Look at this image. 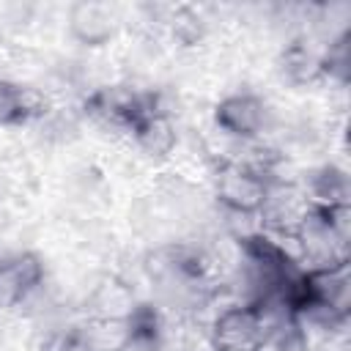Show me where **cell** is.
Masks as SVG:
<instances>
[{"mask_svg": "<svg viewBox=\"0 0 351 351\" xmlns=\"http://www.w3.org/2000/svg\"><path fill=\"white\" fill-rule=\"evenodd\" d=\"M38 277H41V269L30 255L3 261L0 263V302H5V304L16 302L36 285Z\"/></svg>", "mask_w": 351, "mask_h": 351, "instance_id": "obj_4", "label": "cell"}, {"mask_svg": "<svg viewBox=\"0 0 351 351\" xmlns=\"http://www.w3.org/2000/svg\"><path fill=\"white\" fill-rule=\"evenodd\" d=\"M258 351H304V337L299 329H282L277 335H266Z\"/></svg>", "mask_w": 351, "mask_h": 351, "instance_id": "obj_7", "label": "cell"}, {"mask_svg": "<svg viewBox=\"0 0 351 351\" xmlns=\"http://www.w3.org/2000/svg\"><path fill=\"white\" fill-rule=\"evenodd\" d=\"M71 27H74V33H77L80 38H85V41L93 44V41H101V38L110 36L112 22H110V14H107L101 5H96V3H82V5H77L74 14H71Z\"/></svg>", "mask_w": 351, "mask_h": 351, "instance_id": "obj_5", "label": "cell"}, {"mask_svg": "<svg viewBox=\"0 0 351 351\" xmlns=\"http://www.w3.org/2000/svg\"><path fill=\"white\" fill-rule=\"evenodd\" d=\"M263 184L252 176V173H244V170H228L222 173L219 178V197L233 206V208H241V211H252L263 203Z\"/></svg>", "mask_w": 351, "mask_h": 351, "instance_id": "obj_2", "label": "cell"}, {"mask_svg": "<svg viewBox=\"0 0 351 351\" xmlns=\"http://www.w3.org/2000/svg\"><path fill=\"white\" fill-rule=\"evenodd\" d=\"M217 121L233 134H255L263 121V107L252 96H230L219 104Z\"/></svg>", "mask_w": 351, "mask_h": 351, "instance_id": "obj_3", "label": "cell"}, {"mask_svg": "<svg viewBox=\"0 0 351 351\" xmlns=\"http://www.w3.org/2000/svg\"><path fill=\"white\" fill-rule=\"evenodd\" d=\"M266 324L261 310L236 307L217 321V346L225 351H258L266 340Z\"/></svg>", "mask_w": 351, "mask_h": 351, "instance_id": "obj_1", "label": "cell"}, {"mask_svg": "<svg viewBox=\"0 0 351 351\" xmlns=\"http://www.w3.org/2000/svg\"><path fill=\"white\" fill-rule=\"evenodd\" d=\"M129 329L123 326V324H118V321H104L101 326H96V329H90V343H93V348H99V351H115V348H121L126 340H129Z\"/></svg>", "mask_w": 351, "mask_h": 351, "instance_id": "obj_6", "label": "cell"}]
</instances>
